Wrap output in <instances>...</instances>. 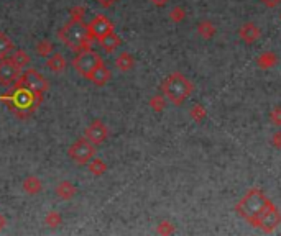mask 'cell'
Wrapping results in <instances>:
<instances>
[{"label": "cell", "instance_id": "1", "mask_svg": "<svg viewBox=\"0 0 281 236\" xmlns=\"http://www.w3.org/2000/svg\"><path fill=\"white\" fill-rule=\"evenodd\" d=\"M42 99L43 95H38L18 84H13L9 92L0 95V100L5 102L10 112H13L18 118H28L33 115L36 107L42 103Z\"/></svg>", "mask_w": 281, "mask_h": 236}, {"label": "cell", "instance_id": "2", "mask_svg": "<svg viewBox=\"0 0 281 236\" xmlns=\"http://www.w3.org/2000/svg\"><path fill=\"white\" fill-rule=\"evenodd\" d=\"M58 38L64 46L76 53L91 50V38L87 33V25L83 20L71 18V22L58 31Z\"/></svg>", "mask_w": 281, "mask_h": 236}, {"label": "cell", "instance_id": "3", "mask_svg": "<svg viewBox=\"0 0 281 236\" xmlns=\"http://www.w3.org/2000/svg\"><path fill=\"white\" fill-rule=\"evenodd\" d=\"M162 91L170 102H173L174 105H181L191 94L192 85L183 74L174 72L170 77H166V80L162 85Z\"/></svg>", "mask_w": 281, "mask_h": 236}, {"label": "cell", "instance_id": "4", "mask_svg": "<svg viewBox=\"0 0 281 236\" xmlns=\"http://www.w3.org/2000/svg\"><path fill=\"white\" fill-rule=\"evenodd\" d=\"M268 205H270L268 200L263 197V194L260 190H252L238 205V210L245 218H248L250 222H253L256 225L260 215L263 213V210Z\"/></svg>", "mask_w": 281, "mask_h": 236}, {"label": "cell", "instance_id": "5", "mask_svg": "<svg viewBox=\"0 0 281 236\" xmlns=\"http://www.w3.org/2000/svg\"><path fill=\"white\" fill-rule=\"evenodd\" d=\"M104 64L102 56L97 54L92 50L79 51L77 56L73 59V68L79 76H83L84 79H91V76L95 72L99 66Z\"/></svg>", "mask_w": 281, "mask_h": 236}, {"label": "cell", "instance_id": "6", "mask_svg": "<svg viewBox=\"0 0 281 236\" xmlns=\"http://www.w3.org/2000/svg\"><path fill=\"white\" fill-rule=\"evenodd\" d=\"M68 156H69L71 161L74 162V164L87 166V162L95 156V146L89 140L81 138V140L74 141L68 148Z\"/></svg>", "mask_w": 281, "mask_h": 236}, {"label": "cell", "instance_id": "7", "mask_svg": "<svg viewBox=\"0 0 281 236\" xmlns=\"http://www.w3.org/2000/svg\"><path fill=\"white\" fill-rule=\"evenodd\" d=\"M15 84L27 87L31 92H35L38 95H43L48 91V87H50L48 79L43 74H39L36 69H27L25 72H22L18 80Z\"/></svg>", "mask_w": 281, "mask_h": 236}, {"label": "cell", "instance_id": "8", "mask_svg": "<svg viewBox=\"0 0 281 236\" xmlns=\"http://www.w3.org/2000/svg\"><path fill=\"white\" fill-rule=\"evenodd\" d=\"M112 31H114V23H112L106 15H97V17L92 18V22L87 25V33H89V38L97 39V41L106 35L112 33Z\"/></svg>", "mask_w": 281, "mask_h": 236}, {"label": "cell", "instance_id": "9", "mask_svg": "<svg viewBox=\"0 0 281 236\" xmlns=\"http://www.w3.org/2000/svg\"><path fill=\"white\" fill-rule=\"evenodd\" d=\"M22 74V69L13 64L10 59L0 61V85L2 87H12L18 80Z\"/></svg>", "mask_w": 281, "mask_h": 236}, {"label": "cell", "instance_id": "10", "mask_svg": "<svg viewBox=\"0 0 281 236\" xmlns=\"http://www.w3.org/2000/svg\"><path fill=\"white\" fill-rule=\"evenodd\" d=\"M84 138L94 144H101L109 138V128L102 120H94L92 123L84 130Z\"/></svg>", "mask_w": 281, "mask_h": 236}, {"label": "cell", "instance_id": "11", "mask_svg": "<svg viewBox=\"0 0 281 236\" xmlns=\"http://www.w3.org/2000/svg\"><path fill=\"white\" fill-rule=\"evenodd\" d=\"M112 79V72L110 69L106 66V64H102V66H99L97 69H95V72L91 76V82L94 85H97V87H104L106 84H109V80Z\"/></svg>", "mask_w": 281, "mask_h": 236}, {"label": "cell", "instance_id": "12", "mask_svg": "<svg viewBox=\"0 0 281 236\" xmlns=\"http://www.w3.org/2000/svg\"><path fill=\"white\" fill-rule=\"evenodd\" d=\"M76 194H77V189L74 187V184L69 181H63L56 185V195H58L59 200H71Z\"/></svg>", "mask_w": 281, "mask_h": 236}, {"label": "cell", "instance_id": "13", "mask_svg": "<svg viewBox=\"0 0 281 236\" xmlns=\"http://www.w3.org/2000/svg\"><path fill=\"white\" fill-rule=\"evenodd\" d=\"M46 68L50 69L51 72H56V74H59L64 69H66V59H64V56L61 53H54V54H50L46 59Z\"/></svg>", "mask_w": 281, "mask_h": 236}, {"label": "cell", "instance_id": "14", "mask_svg": "<svg viewBox=\"0 0 281 236\" xmlns=\"http://www.w3.org/2000/svg\"><path fill=\"white\" fill-rule=\"evenodd\" d=\"M99 45L104 51H107V53H112V51H115L117 48L122 45V39H120L118 35H115V31H112V33L106 35L104 38L99 39Z\"/></svg>", "mask_w": 281, "mask_h": 236}, {"label": "cell", "instance_id": "15", "mask_svg": "<svg viewBox=\"0 0 281 236\" xmlns=\"http://www.w3.org/2000/svg\"><path fill=\"white\" fill-rule=\"evenodd\" d=\"M23 190L30 195H36L43 190V184L36 176H28L25 181H23Z\"/></svg>", "mask_w": 281, "mask_h": 236}, {"label": "cell", "instance_id": "16", "mask_svg": "<svg viewBox=\"0 0 281 236\" xmlns=\"http://www.w3.org/2000/svg\"><path fill=\"white\" fill-rule=\"evenodd\" d=\"M13 41L9 35H5L4 31H0V59H7L13 53Z\"/></svg>", "mask_w": 281, "mask_h": 236}, {"label": "cell", "instance_id": "17", "mask_svg": "<svg viewBox=\"0 0 281 236\" xmlns=\"http://www.w3.org/2000/svg\"><path fill=\"white\" fill-rule=\"evenodd\" d=\"M115 66H117L118 71H122V72L132 71L133 66H135L133 56H132L130 53H122V54H118V58L115 59Z\"/></svg>", "mask_w": 281, "mask_h": 236}, {"label": "cell", "instance_id": "18", "mask_svg": "<svg viewBox=\"0 0 281 236\" xmlns=\"http://www.w3.org/2000/svg\"><path fill=\"white\" fill-rule=\"evenodd\" d=\"M13 64H17V66L20 68V69H23V68H27L28 64L31 62V58L28 56V53L27 51H23V50H17L15 51L13 50V53L10 54V58H9Z\"/></svg>", "mask_w": 281, "mask_h": 236}, {"label": "cell", "instance_id": "19", "mask_svg": "<svg viewBox=\"0 0 281 236\" xmlns=\"http://www.w3.org/2000/svg\"><path fill=\"white\" fill-rule=\"evenodd\" d=\"M87 167H89V173L94 174V176H102L107 173V164L104 162L102 159H91L89 162H87Z\"/></svg>", "mask_w": 281, "mask_h": 236}, {"label": "cell", "instance_id": "20", "mask_svg": "<svg viewBox=\"0 0 281 236\" xmlns=\"http://www.w3.org/2000/svg\"><path fill=\"white\" fill-rule=\"evenodd\" d=\"M35 50H36V54L43 56V58H48V56L53 53V45H51V41H48V39H42V41L36 43Z\"/></svg>", "mask_w": 281, "mask_h": 236}, {"label": "cell", "instance_id": "21", "mask_svg": "<svg viewBox=\"0 0 281 236\" xmlns=\"http://www.w3.org/2000/svg\"><path fill=\"white\" fill-rule=\"evenodd\" d=\"M45 223H46V226H50V228H56V226H59L63 223V217L58 213V211H50V213L45 217Z\"/></svg>", "mask_w": 281, "mask_h": 236}, {"label": "cell", "instance_id": "22", "mask_svg": "<svg viewBox=\"0 0 281 236\" xmlns=\"http://www.w3.org/2000/svg\"><path fill=\"white\" fill-rule=\"evenodd\" d=\"M242 36L247 39V43H252V39H253L255 36H258V30H256L253 25H247V27H244V30H242Z\"/></svg>", "mask_w": 281, "mask_h": 236}, {"label": "cell", "instance_id": "23", "mask_svg": "<svg viewBox=\"0 0 281 236\" xmlns=\"http://www.w3.org/2000/svg\"><path fill=\"white\" fill-rule=\"evenodd\" d=\"M150 107L153 109L155 112H162L165 109V100L162 95H155L153 99L150 100Z\"/></svg>", "mask_w": 281, "mask_h": 236}, {"label": "cell", "instance_id": "24", "mask_svg": "<svg viewBox=\"0 0 281 236\" xmlns=\"http://www.w3.org/2000/svg\"><path fill=\"white\" fill-rule=\"evenodd\" d=\"M71 18H74V20H83L84 18V15H86V9L83 5H76L71 9Z\"/></svg>", "mask_w": 281, "mask_h": 236}, {"label": "cell", "instance_id": "25", "mask_svg": "<svg viewBox=\"0 0 281 236\" xmlns=\"http://www.w3.org/2000/svg\"><path fill=\"white\" fill-rule=\"evenodd\" d=\"M95 2H97L102 9H110L112 5H115L118 0H95Z\"/></svg>", "mask_w": 281, "mask_h": 236}, {"label": "cell", "instance_id": "26", "mask_svg": "<svg viewBox=\"0 0 281 236\" xmlns=\"http://www.w3.org/2000/svg\"><path fill=\"white\" fill-rule=\"evenodd\" d=\"M171 18L173 20H181L183 18V10L181 9H174L173 13H171Z\"/></svg>", "mask_w": 281, "mask_h": 236}, {"label": "cell", "instance_id": "27", "mask_svg": "<svg viewBox=\"0 0 281 236\" xmlns=\"http://www.w3.org/2000/svg\"><path fill=\"white\" fill-rule=\"evenodd\" d=\"M150 2L153 5H156V7H163V5H166L168 0H150Z\"/></svg>", "mask_w": 281, "mask_h": 236}, {"label": "cell", "instance_id": "28", "mask_svg": "<svg viewBox=\"0 0 281 236\" xmlns=\"http://www.w3.org/2000/svg\"><path fill=\"white\" fill-rule=\"evenodd\" d=\"M5 225H7V220H5V217H4L2 213H0V231L4 230V228H5Z\"/></svg>", "mask_w": 281, "mask_h": 236}, {"label": "cell", "instance_id": "29", "mask_svg": "<svg viewBox=\"0 0 281 236\" xmlns=\"http://www.w3.org/2000/svg\"><path fill=\"white\" fill-rule=\"evenodd\" d=\"M263 2L267 4V5H271V7H273V5H276V4L279 2V0H263Z\"/></svg>", "mask_w": 281, "mask_h": 236}]
</instances>
